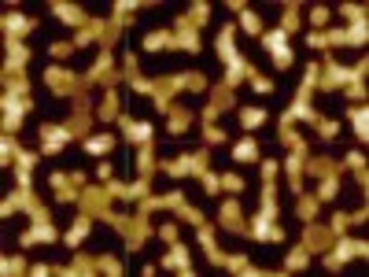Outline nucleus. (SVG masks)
<instances>
[{"label":"nucleus","mask_w":369,"mask_h":277,"mask_svg":"<svg viewBox=\"0 0 369 277\" xmlns=\"http://www.w3.org/2000/svg\"><path fill=\"white\" fill-rule=\"evenodd\" d=\"M266 45H270V48L277 52V60H280V63L288 60V52H285V34H273V37H266Z\"/></svg>","instance_id":"obj_1"},{"label":"nucleus","mask_w":369,"mask_h":277,"mask_svg":"<svg viewBox=\"0 0 369 277\" xmlns=\"http://www.w3.org/2000/svg\"><path fill=\"white\" fill-rule=\"evenodd\" d=\"M107 148H111L107 137H93V141H89V152H107Z\"/></svg>","instance_id":"obj_2"}]
</instances>
